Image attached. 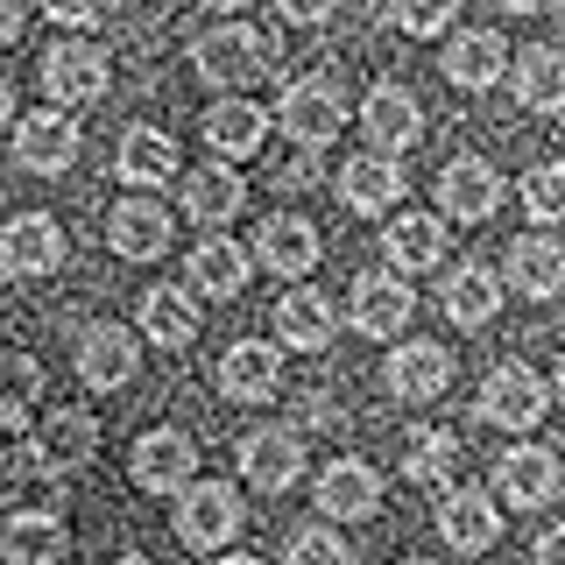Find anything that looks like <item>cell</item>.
I'll use <instances>...</instances> for the list:
<instances>
[{
    "instance_id": "bcb514c9",
    "label": "cell",
    "mask_w": 565,
    "mask_h": 565,
    "mask_svg": "<svg viewBox=\"0 0 565 565\" xmlns=\"http://www.w3.org/2000/svg\"><path fill=\"white\" fill-rule=\"evenodd\" d=\"M494 8H502V14H537L544 0H494Z\"/></svg>"
},
{
    "instance_id": "f907efd6",
    "label": "cell",
    "mask_w": 565,
    "mask_h": 565,
    "mask_svg": "<svg viewBox=\"0 0 565 565\" xmlns=\"http://www.w3.org/2000/svg\"><path fill=\"white\" fill-rule=\"evenodd\" d=\"M220 565H262V558H247V552H241V558H220Z\"/></svg>"
},
{
    "instance_id": "ba28073f",
    "label": "cell",
    "mask_w": 565,
    "mask_h": 565,
    "mask_svg": "<svg viewBox=\"0 0 565 565\" xmlns=\"http://www.w3.org/2000/svg\"><path fill=\"white\" fill-rule=\"evenodd\" d=\"M297 467H305V438L282 431V424H262V431L241 438V481L262 488V494H282L297 481Z\"/></svg>"
},
{
    "instance_id": "e575fe53",
    "label": "cell",
    "mask_w": 565,
    "mask_h": 565,
    "mask_svg": "<svg viewBox=\"0 0 565 565\" xmlns=\"http://www.w3.org/2000/svg\"><path fill=\"white\" fill-rule=\"evenodd\" d=\"M403 473H411L417 488H446L459 481V438L452 431H411V446H403Z\"/></svg>"
},
{
    "instance_id": "ffe728a7",
    "label": "cell",
    "mask_w": 565,
    "mask_h": 565,
    "mask_svg": "<svg viewBox=\"0 0 565 565\" xmlns=\"http://www.w3.org/2000/svg\"><path fill=\"white\" fill-rule=\"evenodd\" d=\"M438 537H446L452 552H488V544L502 537V509H494L481 488H452L446 502H438Z\"/></svg>"
},
{
    "instance_id": "9c48e42d",
    "label": "cell",
    "mask_w": 565,
    "mask_h": 565,
    "mask_svg": "<svg viewBox=\"0 0 565 565\" xmlns=\"http://www.w3.org/2000/svg\"><path fill=\"white\" fill-rule=\"evenodd\" d=\"M481 417L502 424V431H530V424H544V382L530 375L523 361H502L481 382Z\"/></svg>"
},
{
    "instance_id": "6da1fadb",
    "label": "cell",
    "mask_w": 565,
    "mask_h": 565,
    "mask_svg": "<svg viewBox=\"0 0 565 565\" xmlns=\"http://www.w3.org/2000/svg\"><path fill=\"white\" fill-rule=\"evenodd\" d=\"M191 71L205 85H220V93H241V85L269 78V35L247 29V22H220L191 43Z\"/></svg>"
},
{
    "instance_id": "4dcf8cb0",
    "label": "cell",
    "mask_w": 565,
    "mask_h": 565,
    "mask_svg": "<svg viewBox=\"0 0 565 565\" xmlns=\"http://www.w3.org/2000/svg\"><path fill=\"white\" fill-rule=\"evenodd\" d=\"M114 170L128 177V184H170L177 177V141L163 128H128L114 149Z\"/></svg>"
},
{
    "instance_id": "d4e9b609",
    "label": "cell",
    "mask_w": 565,
    "mask_h": 565,
    "mask_svg": "<svg viewBox=\"0 0 565 565\" xmlns=\"http://www.w3.org/2000/svg\"><path fill=\"white\" fill-rule=\"evenodd\" d=\"M93 452H99V424L93 411H57L43 424V438H35V459H43V473H78V467H93Z\"/></svg>"
},
{
    "instance_id": "5bb4252c",
    "label": "cell",
    "mask_w": 565,
    "mask_h": 565,
    "mask_svg": "<svg viewBox=\"0 0 565 565\" xmlns=\"http://www.w3.org/2000/svg\"><path fill=\"white\" fill-rule=\"evenodd\" d=\"M255 262H262V269H276L282 282L311 276V269H318V226H311V220H297V212H276V220H262V234H255Z\"/></svg>"
},
{
    "instance_id": "8fae6325",
    "label": "cell",
    "mask_w": 565,
    "mask_h": 565,
    "mask_svg": "<svg viewBox=\"0 0 565 565\" xmlns=\"http://www.w3.org/2000/svg\"><path fill=\"white\" fill-rule=\"evenodd\" d=\"M318 509H326L332 523H367L382 509V473L367 467V459H332V467L318 473Z\"/></svg>"
},
{
    "instance_id": "52a82bcc",
    "label": "cell",
    "mask_w": 565,
    "mask_h": 565,
    "mask_svg": "<svg viewBox=\"0 0 565 565\" xmlns=\"http://www.w3.org/2000/svg\"><path fill=\"white\" fill-rule=\"evenodd\" d=\"M64 262V226L50 212H14L0 226V269L8 276H50Z\"/></svg>"
},
{
    "instance_id": "ac0fdd59",
    "label": "cell",
    "mask_w": 565,
    "mask_h": 565,
    "mask_svg": "<svg viewBox=\"0 0 565 565\" xmlns=\"http://www.w3.org/2000/svg\"><path fill=\"white\" fill-rule=\"evenodd\" d=\"M106 241H114L120 262H156L170 247V212L156 199H120L114 220H106Z\"/></svg>"
},
{
    "instance_id": "ee69618b",
    "label": "cell",
    "mask_w": 565,
    "mask_h": 565,
    "mask_svg": "<svg viewBox=\"0 0 565 565\" xmlns=\"http://www.w3.org/2000/svg\"><path fill=\"white\" fill-rule=\"evenodd\" d=\"M22 22H29V0H0V50L22 35Z\"/></svg>"
},
{
    "instance_id": "30bf717a",
    "label": "cell",
    "mask_w": 565,
    "mask_h": 565,
    "mask_svg": "<svg viewBox=\"0 0 565 565\" xmlns=\"http://www.w3.org/2000/svg\"><path fill=\"white\" fill-rule=\"evenodd\" d=\"M411 276L396 269H375V276H353V326L367 332V340H388V332L411 326Z\"/></svg>"
},
{
    "instance_id": "f1b7e54d",
    "label": "cell",
    "mask_w": 565,
    "mask_h": 565,
    "mask_svg": "<svg viewBox=\"0 0 565 565\" xmlns=\"http://www.w3.org/2000/svg\"><path fill=\"white\" fill-rule=\"evenodd\" d=\"M247 199V184H241V170L234 163H205V170H184V212L191 220H205V226H226L241 212Z\"/></svg>"
},
{
    "instance_id": "d6986e66",
    "label": "cell",
    "mask_w": 565,
    "mask_h": 565,
    "mask_svg": "<svg viewBox=\"0 0 565 565\" xmlns=\"http://www.w3.org/2000/svg\"><path fill=\"white\" fill-rule=\"evenodd\" d=\"M446 382H452V353H446V347L411 340V347L388 353V396H403V403H431V396H446Z\"/></svg>"
},
{
    "instance_id": "e0dca14e",
    "label": "cell",
    "mask_w": 565,
    "mask_h": 565,
    "mask_svg": "<svg viewBox=\"0 0 565 565\" xmlns=\"http://www.w3.org/2000/svg\"><path fill=\"white\" fill-rule=\"evenodd\" d=\"M446 78L459 85V93H488V85L509 78V43L494 29H467L446 43Z\"/></svg>"
},
{
    "instance_id": "83f0119b",
    "label": "cell",
    "mask_w": 565,
    "mask_h": 565,
    "mask_svg": "<svg viewBox=\"0 0 565 565\" xmlns=\"http://www.w3.org/2000/svg\"><path fill=\"white\" fill-rule=\"evenodd\" d=\"M403 199V170H396V156H353V163L340 170V205L347 212H388Z\"/></svg>"
},
{
    "instance_id": "8992f818",
    "label": "cell",
    "mask_w": 565,
    "mask_h": 565,
    "mask_svg": "<svg viewBox=\"0 0 565 565\" xmlns=\"http://www.w3.org/2000/svg\"><path fill=\"white\" fill-rule=\"evenodd\" d=\"M14 163L35 170V177H57L78 163V128H71L64 106H50V114H22L14 120Z\"/></svg>"
},
{
    "instance_id": "7402d4cb",
    "label": "cell",
    "mask_w": 565,
    "mask_h": 565,
    "mask_svg": "<svg viewBox=\"0 0 565 565\" xmlns=\"http://www.w3.org/2000/svg\"><path fill=\"white\" fill-rule=\"evenodd\" d=\"M438 205H446L452 220H488V212L502 205V177H494V163H481V156H452L446 177H438Z\"/></svg>"
},
{
    "instance_id": "f35d334b",
    "label": "cell",
    "mask_w": 565,
    "mask_h": 565,
    "mask_svg": "<svg viewBox=\"0 0 565 565\" xmlns=\"http://www.w3.org/2000/svg\"><path fill=\"white\" fill-rule=\"evenodd\" d=\"M282 565H347V537L326 530V523H311V530H297V537L282 544Z\"/></svg>"
},
{
    "instance_id": "d590c367",
    "label": "cell",
    "mask_w": 565,
    "mask_h": 565,
    "mask_svg": "<svg viewBox=\"0 0 565 565\" xmlns=\"http://www.w3.org/2000/svg\"><path fill=\"white\" fill-rule=\"evenodd\" d=\"M29 473H43V459H35V438L22 411H0V481H29Z\"/></svg>"
},
{
    "instance_id": "9a60e30c",
    "label": "cell",
    "mask_w": 565,
    "mask_h": 565,
    "mask_svg": "<svg viewBox=\"0 0 565 565\" xmlns=\"http://www.w3.org/2000/svg\"><path fill=\"white\" fill-rule=\"evenodd\" d=\"M71 530L57 523V509H14L0 530V558L8 565H64Z\"/></svg>"
},
{
    "instance_id": "db71d44e",
    "label": "cell",
    "mask_w": 565,
    "mask_h": 565,
    "mask_svg": "<svg viewBox=\"0 0 565 565\" xmlns=\"http://www.w3.org/2000/svg\"><path fill=\"white\" fill-rule=\"evenodd\" d=\"M558 14H565V0H558Z\"/></svg>"
},
{
    "instance_id": "f6af8a7d",
    "label": "cell",
    "mask_w": 565,
    "mask_h": 565,
    "mask_svg": "<svg viewBox=\"0 0 565 565\" xmlns=\"http://www.w3.org/2000/svg\"><path fill=\"white\" fill-rule=\"evenodd\" d=\"M530 565H565V523L537 537V552H530Z\"/></svg>"
},
{
    "instance_id": "f546056e",
    "label": "cell",
    "mask_w": 565,
    "mask_h": 565,
    "mask_svg": "<svg viewBox=\"0 0 565 565\" xmlns=\"http://www.w3.org/2000/svg\"><path fill=\"white\" fill-rule=\"evenodd\" d=\"M184 282L199 297H241L247 290V255H241V241H199L191 247V262H184Z\"/></svg>"
},
{
    "instance_id": "603a6c76",
    "label": "cell",
    "mask_w": 565,
    "mask_h": 565,
    "mask_svg": "<svg viewBox=\"0 0 565 565\" xmlns=\"http://www.w3.org/2000/svg\"><path fill=\"white\" fill-rule=\"evenodd\" d=\"M494 488H502V502H516V509H544L558 494V459L544 446H516V452L494 459Z\"/></svg>"
},
{
    "instance_id": "44dd1931",
    "label": "cell",
    "mask_w": 565,
    "mask_h": 565,
    "mask_svg": "<svg viewBox=\"0 0 565 565\" xmlns=\"http://www.w3.org/2000/svg\"><path fill=\"white\" fill-rule=\"evenodd\" d=\"M262 141H269V114H262L255 99H220L205 114V149L220 156V163H247Z\"/></svg>"
},
{
    "instance_id": "ab89813d",
    "label": "cell",
    "mask_w": 565,
    "mask_h": 565,
    "mask_svg": "<svg viewBox=\"0 0 565 565\" xmlns=\"http://www.w3.org/2000/svg\"><path fill=\"white\" fill-rule=\"evenodd\" d=\"M388 14H396L403 35H438L459 14V0H388Z\"/></svg>"
},
{
    "instance_id": "2e32d148",
    "label": "cell",
    "mask_w": 565,
    "mask_h": 565,
    "mask_svg": "<svg viewBox=\"0 0 565 565\" xmlns=\"http://www.w3.org/2000/svg\"><path fill=\"white\" fill-rule=\"evenodd\" d=\"M332 332H340V311H332L326 290H297V282H290V297H276V340L290 353L332 347Z\"/></svg>"
},
{
    "instance_id": "7bdbcfd3",
    "label": "cell",
    "mask_w": 565,
    "mask_h": 565,
    "mask_svg": "<svg viewBox=\"0 0 565 565\" xmlns=\"http://www.w3.org/2000/svg\"><path fill=\"white\" fill-rule=\"evenodd\" d=\"M276 184H282V191H305V184H318V149H297L290 163L276 170Z\"/></svg>"
},
{
    "instance_id": "5b68a950",
    "label": "cell",
    "mask_w": 565,
    "mask_h": 565,
    "mask_svg": "<svg viewBox=\"0 0 565 565\" xmlns=\"http://www.w3.org/2000/svg\"><path fill=\"white\" fill-rule=\"evenodd\" d=\"M282 388V347L269 340H234L220 353V396L241 403V411H255V403H276Z\"/></svg>"
},
{
    "instance_id": "cb8c5ba5",
    "label": "cell",
    "mask_w": 565,
    "mask_h": 565,
    "mask_svg": "<svg viewBox=\"0 0 565 565\" xmlns=\"http://www.w3.org/2000/svg\"><path fill=\"white\" fill-rule=\"evenodd\" d=\"M135 367H141V353H135V332L128 326H93L78 340V375L93 382V388H128Z\"/></svg>"
},
{
    "instance_id": "484cf974",
    "label": "cell",
    "mask_w": 565,
    "mask_h": 565,
    "mask_svg": "<svg viewBox=\"0 0 565 565\" xmlns=\"http://www.w3.org/2000/svg\"><path fill=\"white\" fill-rule=\"evenodd\" d=\"M509 85L530 114H565V50L552 43H530L516 64H509Z\"/></svg>"
},
{
    "instance_id": "4fadbf2b",
    "label": "cell",
    "mask_w": 565,
    "mask_h": 565,
    "mask_svg": "<svg viewBox=\"0 0 565 565\" xmlns=\"http://www.w3.org/2000/svg\"><path fill=\"white\" fill-rule=\"evenodd\" d=\"M43 85L57 106H93L106 93V50L99 43H57L43 57Z\"/></svg>"
},
{
    "instance_id": "681fc988",
    "label": "cell",
    "mask_w": 565,
    "mask_h": 565,
    "mask_svg": "<svg viewBox=\"0 0 565 565\" xmlns=\"http://www.w3.org/2000/svg\"><path fill=\"white\" fill-rule=\"evenodd\" d=\"M114 565H156V558H141V552H128V558H114Z\"/></svg>"
},
{
    "instance_id": "74e56055",
    "label": "cell",
    "mask_w": 565,
    "mask_h": 565,
    "mask_svg": "<svg viewBox=\"0 0 565 565\" xmlns=\"http://www.w3.org/2000/svg\"><path fill=\"white\" fill-rule=\"evenodd\" d=\"M43 396V367L35 353H0V411H29Z\"/></svg>"
},
{
    "instance_id": "c3c4849f",
    "label": "cell",
    "mask_w": 565,
    "mask_h": 565,
    "mask_svg": "<svg viewBox=\"0 0 565 565\" xmlns=\"http://www.w3.org/2000/svg\"><path fill=\"white\" fill-rule=\"evenodd\" d=\"M14 120V93H8V78H0V128Z\"/></svg>"
},
{
    "instance_id": "4316f807",
    "label": "cell",
    "mask_w": 565,
    "mask_h": 565,
    "mask_svg": "<svg viewBox=\"0 0 565 565\" xmlns=\"http://www.w3.org/2000/svg\"><path fill=\"white\" fill-rule=\"evenodd\" d=\"M382 247H388V269H396V276L438 269V262H446V226H438L431 212H403V220H388Z\"/></svg>"
},
{
    "instance_id": "7a4b0ae2",
    "label": "cell",
    "mask_w": 565,
    "mask_h": 565,
    "mask_svg": "<svg viewBox=\"0 0 565 565\" xmlns=\"http://www.w3.org/2000/svg\"><path fill=\"white\" fill-rule=\"evenodd\" d=\"M177 544L184 552H220V544H234L241 530V494L226 481H191L184 494H177Z\"/></svg>"
},
{
    "instance_id": "8d00e7d4",
    "label": "cell",
    "mask_w": 565,
    "mask_h": 565,
    "mask_svg": "<svg viewBox=\"0 0 565 565\" xmlns=\"http://www.w3.org/2000/svg\"><path fill=\"white\" fill-rule=\"evenodd\" d=\"M523 205H530V220H544V226H558L565 220V163H537L523 177Z\"/></svg>"
},
{
    "instance_id": "d6a6232c",
    "label": "cell",
    "mask_w": 565,
    "mask_h": 565,
    "mask_svg": "<svg viewBox=\"0 0 565 565\" xmlns=\"http://www.w3.org/2000/svg\"><path fill=\"white\" fill-rule=\"evenodd\" d=\"M502 311V282H494V269H481V262H467V269L446 276V318L452 326H488V318Z\"/></svg>"
},
{
    "instance_id": "60d3db41",
    "label": "cell",
    "mask_w": 565,
    "mask_h": 565,
    "mask_svg": "<svg viewBox=\"0 0 565 565\" xmlns=\"http://www.w3.org/2000/svg\"><path fill=\"white\" fill-rule=\"evenodd\" d=\"M43 14L64 29H93V22H106V0H43Z\"/></svg>"
},
{
    "instance_id": "7dc6e473",
    "label": "cell",
    "mask_w": 565,
    "mask_h": 565,
    "mask_svg": "<svg viewBox=\"0 0 565 565\" xmlns=\"http://www.w3.org/2000/svg\"><path fill=\"white\" fill-rule=\"evenodd\" d=\"M199 8H205V14H241L247 0H199Z\"/></svg>"
},
{
    "instance_id": "836d02e7",
    "label": "cell",
    "mask_w": 565,
    "mask_h": 565,
    "mask_svg": "<svg viewBox=\"0 0 565 565\" xmlns=\"http://www.w3.org/2000/svg\"><path fill=\"white\" fill-rule=\"evenodd\" d=\"M141 332H149L156 347H191L199 340V305H191L177 282H163V290L141 297Z\"/></svg>"
},
{
    "instance_id": "277c9868",
    "label": "cell",
    "mask_w": 565,
    "mask_h": 565,
    "mask_svg": "<svg viewBox=\"0 0 565 565\" xmlns=\"http://www.w3.org/2000/svg\"><path fill=\"white\" fill-rule=\"evenodd\" d=\"M128 473H135V488H149V494H184L191 473H199V446H191L177 424H156V431L135 438Z\"/></svg>"
},
{
    "instance_id": "816d5d0a",
    "label": "cell",
    "mask_w": 565,
    "mask_h": 565,
    "mask_svg": "<svg viewBox=\"0 0 565 565\" xmlns=\"http://www.w3.org/2000/svg\"><path fill=\"white\" fill-rule=\"evenodd\" d=\"M558 403H565V361H558Z\"/></svg>"
},
{
    "instance_id": "3957f363",
    "label": "cell",
    "mask_w": 565,
    "mask_h": 565,
    "mask_svg": "<svg viewBox=\"0 0 565 565\" xmlns=\"http://www.w3.org/2000/svg\"><path fill=\"white\" fill-rule=\"evenodd\" d=\"M276 120L297 149H326V141L347 128V99H340V85H326V78H297V85H282Z\"/></svg>"
},
{
    "instance_id": "b9f144b4",
    "label": "cell",
    "mask_w": 565,
    "mask_h": 565,
    "mask_svg": "<svg viewBox=\"0 0 565 565\" xmlns=\"http://www.w3.org/2000/svg\"><path fill=\"white\" fill-rule=\"evenodd\" d=\"M276 8H282V22H290V29H318L340 0H276Z\"/></svg>"
},
{
    "instance_id": "f5cc1de1",
    "label": "cell",
    "mask_w": 565,
    "mask_h": 565,
    "mask_svg": "<svg viewBox=\"0 0 565 565\" xmlns=\"http://www.w3.org/2000/svg\"><path fill=\"white\" fill-rule=\"evenodd\" d=\"M403 565H431V558H403Z\"/></svg>"
},
{
    "instance_id": "7c38bea8",
    "label": "cell",
    "mask_w": 565,
    "mask_h": 565,
    "mask_svg": "<svg viewBox=\"0 0 565 565\" xmlns=\"http://www.w3.org/2000/svg\"><path fill=\"white\" fill-rule=\"evenodd\" d=\"M361 128L375 141V156H403V149H417V135H424V106L403 93V85H375V93L361 99Z\"/></svg>"
},
{
    "instance_id": "1f68e13d",
    "label": "cell",
    "mask_w": 565,
    "mask_h": 565,
    "mask_svg": "<svg viewBox=\"0 0 565 565\" xmlns=\"http://www.w3.org/2000/svg\"><path fill=\"white\" fill-rule=\"evenodd\" d=\"M509 282H516L523 297H558L565 290V247L544 241V234L516 241V247H509Z\"/></svg>"
}]
</instances>
